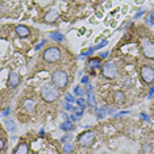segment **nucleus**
<instances>
[{"instance_id": "4be33fe9", "label": "nucleus", "mask_w": 154, "mask_h": 154, "mask_svg": "<svg viewBox=\"0 0 154 154\" xmlns=\"http://www.w3.org/2000/svg\"><path fill=\"white\" fill-rule=\"evenodd\" d=\"M63 150H65L66 153H70V152L72 150V145H71V143H66L65 148H63Z\"/></svg>"}, {"instance_id": "aec40b11", "label": "nucleus", "mask_w": 154, "mask_h": 154, "mask_svg": "<svg viewBox=\"0 0 154 154\" xmlns=\"http://www.w3.org/2000/svg\"><path fill=\"white\" fill-rule=\"evenodd\" d=\"M83 111H85V109H83V108H80V107H74V109H72L74 115H76V117H78V119L83 115Z\"/></svg>"}, {"instance_id": "2eb2a0df", "label": "nucleus", "mask_w": 154, "mask_h": 154, "mask_svg": "<svg viewBox=\"0 0 154 154\" xmlns=\"http://www.w3.org/2000/svg\"><path fill=\"white\" fill-rule=\"evenodd\" d=\"M113 97H115V101L119 103V104H121V103H124V101H125V94L121 92V91H117V92H115Z\"/></svg>"}, {"instance_id": "cd10ccee", "label": "nucleus", "mask_w": 154, "mask_h": 154, "mask_svg": "<svg viewBox=\"0 0 154 154\" xmlns=\"http://www.w3.org/2000/svg\"><path fill=\"white\" fill-rule=\"evenodd\" d=\"M82 83H83V85H87V83H88V76H83V78H82Z\"/></svg>"}, {"instance_id": "6e6552de", "label": "nucleus", "mask_w": 154, "mask_h": 154, "mask_svg": "<svg viewBox=\"0 0 154 154\" xmlns=\"http://www.w3.org/2000/svg\"><path fill=\"white\" fill-rule=\"evenodd\" d=\"M20 83V76L17 72L15 71H11L8 75V87L9 88H16Z\"/></svg>"}, {"instance_id": "39448f33", "label": "nucleus", "mask_w": 154, "mask_h": 154, "mask_svg": "<svg viewBox=\"0 0 154 154\" xmlns=\"http://www.w3.org/2000/svg\"><path fill=\"white\" fill-rule=\"evenodd\" d=\"M141 51L148 59H154V41H152L150 38H142Z\"/></svg>"}, {"instance_id": "4468645a", "label": "nucleus", "mask_w": 154, "mask_h": 154, "mask_svg": "<svg viewBox=\"0 0 154 154\" xmlns=\"http://www.w3.org/2000/svg\"><path fill=\"white\" fill-rule=\"evenodd\" d=\"M24 108H25L28 112L33 111L34 108H36V101H34V100H30V99L25 100V101H24Z\"/></svg>"}, {"instance_id": "412c9836", "label": "nucleus", "mask_w": 154, "mask_h": 154, "mask_svg": "<svg viewBox=\"0 0 154 154\" xmlns=\"http://www.w3.org/2000/svg\"><path fill=\"white\" fill-rule=\"evenodd\" d=\"M107 45H108V41H107V40H104V41H101V42H100L99 45H96V46L94 48V49H101V48L107 46Z\"/></svg>"}, {"instance_id": "f257e3e1", "label": "nucleus", "mask_w": 154, "mask_h": 154, "mask_svg": "<svg viewBox=\"0 0 154 154\" xmlns=\"http://www.w3.org/2000/svg\"><path fill=\"white\" fill-rule=\"evenodd\" d=\"M51 83L58 90H65L69 86V75L63 70H55L51 74Z\"/></svg>"}, {"instance_id": "423d86ee", "label": "nucleus", "mask_w": 154, "mask_h": 154, "mask_svg": "<svg viewBox=\"0 0 154 154\" xmlns=\"http://www.w3.org/2000/svg\"><path fill=\"white\" fill-rule=\"evenodd\" d=\"M95 132L92 131H86L83 133H80V134L78 136V142L80 143V145L86 146V148H90L91 145L94 143V141H95Z\"/></svg>"}, {"instance_id": "0eeeda50", "label": "nucleus", "mask_w": 154, "mask_h": 154, "mask_svg": "<svg viewBox=\"0 0 154 154\" xmlns=\"http://www.w3.org/2000/svg\"><path fill=\"white\" fill-rule=\"evenodd\" d=\"M140 75H141V79L146 85H150V83L154 82V67L149 65H143L140 70Z\"/></svg>"}, {"instance_id": "7ed1b4c3", "label": "nucleus", "mask_w": 154, "mask_h": 154, "mask_svg": "<svg viewBox=\"0 0 154 154\" xmlns=\"http://www.w3.org/2000/svg\"><path fill=\"white\" fill-rule=\"evenodd\" d=\"M61 58H62V51L57 46H49L45 49L42 53V59L48 63H55Z\"/></svg>"}, {"instance_id": "f03ea898", "label": "nucleus", "mask_w": 154, "mask_h": 154, "mask_svg": "<svg viewBox=\"0 0 154 154\" xmlns=\"http://www.w3.org/2000/svg\"><path fill=\"white\" fill-rule=\"evenodd\" d=\"M41 96H42V99L45 101H48V103H53V101L58 99L59 91L53 83H48V85H45L42 88H41Z\"/></svg>"}, {"instance_id": "b1692460", "label": "nucleus", "mask_w": 154, "mask_h": 154, "mask_svg": "<svg viewBox=\"0 0 154 154\" xmlns=\"http://www.w3.org/2000/svg\"><path fill=\"white\" fill-rule=\"evenodd\" d=\"M74 91H75V94H76V95H79V96L83 94V90H82V87H80V86H76Z\"/></svg>"}, {"instance_id": "ddd939ff", "label": "nucleus", "mask_w": 154, "mask_h": 154, "mask_svg": "<svg viewBox=\"0 0 154 154\" xmlns=\"http://www.w3.org/2000/svg\"><path fill=\"white\" fill-rule=\"evenodd\" d=\"M61 129H62V131H65V132H70V131H72V129H74L72 121H70V120H65V121L61 124Z\"/></svg>"}, {"instance_id": "f8f14e48", "label": "nucleus", "mask_w": 154, "mask_h": 154, "mask_svg": "<svg viewBox=\"0 0 154 154\" xmlns=\"http://www.w3.org/2000/svg\"><path fill=\"white\" fill-rule=\"evenodd\" d=\"M29 152V146H28V143H20V145H17L15 150H13V154H28Z\"/></svg>"}, {"instance_id": "393cba45", "label": "nucleus", "mask_w": 154, "mask_h": 154, "mask_svg": "<svg viewBox=\"0 0 154 154\" xmlns=\"http://www.w3.org/2000/svg\"><path fill=\"white\" fill-rule=\"evenodd\" d=\"M0 149H2V150H4L5 149V140L4 138H0Z\"/></svg>"}, {"instance_id": "9d476101", "label": "nucleus", "mask_w": 154, "mask_h": 154, "mask_svg": "<svg viewBox=\"0 0 154 154\" xmlns=\"http://www.w3.org/2000/svg\"><path fill=\"white\" fill-rule=\"evenodd\" d=\"M16 34L19 37H21V38H25V37H28L30 34V29L28 26H25V25H19V26H16Z\"/></svg>"}, {"instance_id": "473e14b6", "label": "nucleus", "mask_w": 154, "mask_h": 154, "mask_svg": "<svg viewBox=\"0 0 154 154\" xmlns=\"http://www.w3.org/2000/svg\"><path fill=\"white\" fill-rule=\"evenodd\" d=\"M153 92H154V86H153V88H152V90H150V94H149V97H150V96H152V95H153Z\"/></svg>"}, {"instance_id": "bb28decb", "label": "nucleus", "mask_w": 154, "mask_h": 154, "mask_svg": "<svg viewBox=\"0 0 154 154\" xmlns=\"http://www.w3.org/2000/svg\"><path fill=\"white\" fill-rule=\"evenodd\" d=\"M149 24H150V25H153V24H154V11H153L152 13H150V17H149Z\"/></svg>"}, {"instance_id": "a211bd4d", "label": "nucleus", "mask_w": 154, "mask_h": 154, "mask_svg": "<svg viewBox=\"0 0 154 154\" xmlns=\"http://www.w3.org/2000/svg\"><path fill=\"white\" fill-rule=\"evenodd\" d=\"M50 38L51 40H54V41H58V42H62V41H63V36H62V34H59V33H51L50 34Z\"/></svg>"}, {"instance_id": "72a5a7b5", "label": "nucleus", "mask_w": 154, "mask_h": 154, "mask_svg": "<svg viewBox=\"0 0 154 154\" xmlns=\"http://www.w3.org/2000/svg\"><path fill=\"white\" fill-rule=\"evenodd\" d=\"M87 90H88V91H92V86L88 85V86H87Z\"/></svg>"}, {"instance_id": "dca6fc26", "label": "nucleus", "mask_w": 154, "mask_h": 154, "mask_svg": "<svg viewBox=\"0 0 154 154\" xmlns=\"http://www.w3.org/2000/svg\"><path fill=\"white\" fill-rule=\"evenodd\" d=\"M87 104L91 107H95L96 106V100H95V96L91 91H87Z\"/></svg>"}, {"instance_id": "2f4dec72", "label": "nucleus", "mask_w": 154, "mask_h": 154, "mask_svg": "<svg viewBox=\"0 0 154 154\" xmlns=\"http://www.w3.org/2000/svg\"><path fill=\"white\" fill-rule=\"evenodd\" d=\"M142 13H143L142 11H141V12H138V13H137V15H136V19H138V17H140V16H141V15H142Z\"/></svg>"}, {"instance_id": "5701e85b", "label": "nucleus", "mask_w": 154, "mask_h": 154, "mask_svg": "<svg viewBox=\"0 0 154 154\" xmlns=\"http://www.w3.org/2000/svg\"><path fill=\"white\" fill-rule=\"evenodd\" d=\"M65 99L67 100V101H70V103H74V101H76V100L74 99V96H72V95H70V94H67V95L65 96Z\"/></svg>"}, {"instance_id": "c756f323", "label": "nucleus", "mask_w": 154, "mask_h": 154, "mask_svg": "<svg viewBox=\"0 0 154 154\" xmlns=\"http://www.w3.org/2000/svg\"><path fill=\"white\" fill-rule=\"evenodd\" d=\"M70 120H71L72 122H74V121H78V120H79V119H78V117H76V116H74V115H71V116H70Z\"/></svg>"}, {"instance_id": "9b49d317", "label": "nucleus", "mask_w": 154, "mask_h": 154, "mask_svg": "<svg viewBox=\"0 0 154 154\" xmlns=\"http://www.w3.org/2000/svg\"><path fill=\"white\" fill-rule=\"evenodd\" d=\"M101 65V59L100 58H91L88 62H87V67L91 69V71H92V74H95V70L97 67H100Z\"/></svg>"}, {"instance_id": "1a4fd4ad", "label": "nucleus", "mask_w": 154, "mask_h": 154, "mask_svg": "<svg viewBox=\"0 0 154 154\" xmlns=\"http://www.w3.org/2000/svg\"><path fill=\"white\" fill-rule=\"evenodd\" d=\"M58 17H59V12L55 11V9H50V11H48L45 13L44 20L46 23H54L55 20H58Z\"/></svg>"}, {"instance_id": "7c9ffc66", "label": "nucleus", "mask_w": 154, "mask_h": 154, "mask_svg": "<svg viewBox=\"0 0 154 154\" xmlns=\"http://www.w3.org/2000/svg\"><path fill=\"white\" fill-rule=\"evenodd\" d=\"M108 54H109V53H108V51H106V53H101L100 58H107V57H108Z\"/></svg>"}, {"instance_id": "20e7f679", "label": "nucleus", "mask_w": 154, "mask_h": 154, "mask_svg": "<svg viewBox=\"0 0 154 154\" xmlns=\"http://www.w3.org/2000/svg\"><path fill=\"white\" fill-rule=\"evenodd\" d=\"M101 74L107 79H116L119 76V65L115 61H108L101 67Z\"/></svg>"}, {"instance_id": "a878e982", "label": "nucleus", "mask_w": 154, "mask_h": 154, "mask_svg": "<svg viewBox=\"0 0 154 154\" xmlns=\"http://www.w3.org/2000/svg\"><path fill=\"white\" fill-rule=\"evenodd\" d=\"M63 107H65V109H69V111H72V109H74V107H72L70 103H65Z\"/></svg>"}, {"instance_id": "f3484780", "label": "nucleus", "mask_w": 154, "mask_h": 154, "mask_svg": "<svg viewBox=\"0 0 154 154\" xmlns=\"http://www.w3.org/2000/svg\"><path fill=\"white\" fill-rule=\"evenodd\" d=\"M4 124H5V127H7V129H8L9 132H13V131L16 129L15 122H13L12 120H5V121H4Z\"/></svg>"}, {"instance_id": "c85d7f7f", "label": "nucleus", "mask_w": 154, "mask_h": 154, "mask_svg": "<svg viewBox=\"0 0 154 154\" xmlns=\"http://www.w3.org/2000/svg\"><path fill=\"white\" fill-rule=\"evenodd\" d=\"M9 111H11V108H9V107H8V108H5V109H4V111H3V116H4V117H5V116H7V115H8V113H9Z\"/></svg>"}, {"instance_id": "6ab92c4d", "label": "nucleus", "mask_w": 154, "mask_h": 154, "mask_svg": "<svg viewBox=\"0 0 154 154\" xmlns=\"http://www.w3.org/2000/svg\"><path fill=\"white\" fill-rule=\"evenodd\" d=\"M76 104H78V107L85 109V108L87 107V100L83 99V97H78V99H76Z\"/></svg>"}]
</instances>
